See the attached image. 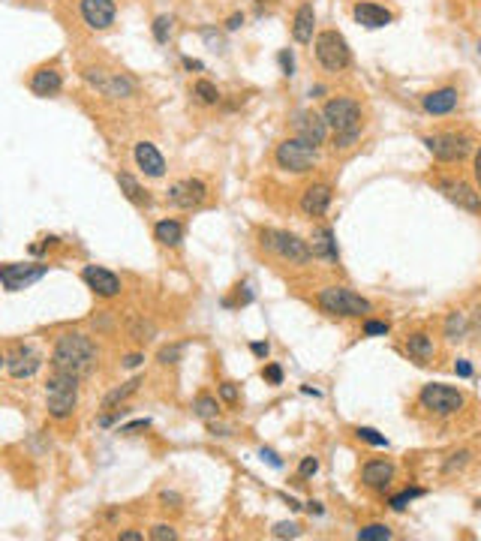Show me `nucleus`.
<instances>
[{
  "label": "nucleus",
  "instance_id": "nucleus-45",
  "mask_svg": "<svg viewBox=\"0 0 481 541\" xmlns=\"http://www.w3.org/2000/svg\"><path fill=\"white\" fill-rule=\"evenodd\" d=\"M466 460H469V451H457V454H451V457L445 460V476H451V472L460 469V466H466Z\"/></svg>",
  "mask_w": 481,
  "mask_h": 541
},
{
  "label": "nucleus",
  "instance_id": "nucleus-54",
  "mask_svg": "<svg viewBox=\"0 0 481 541\" xmlns=\"http://www.w3.org/2000/svg\"><path fill=\"white\" fill-rule=\"evenodd\" d=\"M121 541H142V533H136V529H127V533H121Z\"/></svg>",
  "mask_w": 481,
  "mask_h": 541
},
{
  "label": "nucleus",
  "instance_id": "nucleus-3",
  "mask_svg": "<svg viewBox=\"0 0 481 541\" xmlns=\"http://www.w3.org/2000/svg\"><path fill=\"white\" fill-rule=\"evenodd\" d=\"M316 304H319L322 313H328V316H340V319H358V316H367V313L373 310L367 298L355 295V292L346 289V286L322 289L319 295H316Z\"/></svg>",
  "mask_w": 481,
  "mask_h": 541
},
{
  "label": "nucleus",
  "instance_id": "nucleus-39",
  "mask_svg": "<svg viewBox=\"0 0 481 541\" xmlns=\"http://www.w3.org/2000/svg\"><path fill=\"white\" fill-rule=\"evenodd\" d=\"M181 352H184V346H181V343L162 346L160 355H157V361H160V364H178V361H181Z\"/></svg>",
  "mask_w": 481,
  "mask_h": 541
},
{
  "label": "nucleus",
  "instance_id": "nucleus-13",
  "mask_svg": "<svg viewBox=\"0 0 481 541\" xmlns=\"http://www.w3.org/2000/svg\"><path fill=\"white\" fill-rule=\"evenodd\" d=\"M205 196H208V187L201 184L199 178H190V180H178V184H171L169 187V205H175V207H184V211H190V207H199L201 202H205Z\"/></svg>",
  "mask_w": 481,
  "mask_h": 541
},
{
  "label": "nucleus",
  "instance_id": "nucleus-12",
  "mask_svg": "<svg viewBox=\"0 0 481 541\" xmlns=\"http://www.w3.org/2000/svg\"><path fill=\"white\" fill-rule=\"evenodd\" d=\"M436 189L448 198V202H455L457 207H464V211H473V214L481 211V193H475L466 180H460V178H439Z\"/></svg>",
  "mask_w": 481,
  "mask_h": 541
},
{
  "label": "nucleus",
  "instance_id": "nucleus-11",
  "mask_svg": "<svg viewBox=\"0 0 481 541\" xmlns=\"http://www.w3.org/2000/svg\"><path fill=\"white\" fill-rule=\"evenodd\" d=\"M425 148L433 154V159L439 163H460L469 150H473V141L466 136H457V132H439V136H427Z\"/></svg>",
  "mask_w": 481,
  "mask_h": 541
},
{
  "label": "nucleus",
  "instance_id": "nucleus-6",
  "mask_svg": "<svg viewBox=\"0 0 481 541\" xmlns=\"http://www.w3.org/2000/svg\"><path fill=\"white\" fill-rule=\"evenodd\" d=\"M418 403H421V409H427L430 415H439V418H448V415H455L464 409V403H466V397L457 391V388H451V385H442V382H430L421 388V394H418Z\"/></svg>",
  "mask_w": 481,
  "mask_h": 541
},
{
  "label": "nucleus",
  "instance_id": "nucleus-21",
  "mask_svg": "<svg viewBox=\"0 0 481 541\" xmlns=\"http://www.w3.org/2000/svg\"><path fill=\"white\" fill-rule=\"evenodd\" d=\"M352 15H355V22L364 24V27H370V31H376V27L391 24V18H394L385 6L370 3V0H358V3L352 6Z\"/></svg>",
  "mask_w": 481,
  "mask_h": 541
},
{
  "label": "nucleus",
  "instance_id": "nucleus-17",
  "mask_svg": "<svg viewBox=\"0 0 481 541\" xmlns=\"http://www.w3.org/2000/svg\"><path fill=\"white\" fill-rule=\"evenodd\" d=\"M295 132L298 139H304L307 145H322L325 139H328V123H325L322 115H316V111H298L295 118Z\"/></svg>",
  "mask_w": 481,
  "mask_h": 541
},
{
  "label": "nucleus",
  "instance_id": "nucleus-60",
  "mask_svg": "<svg viewBox=\"0 0 481 541\" xmlns=\"http://www.w3.org/2000/svg\"><path fill=\"white\" fill-rule=\"evenodd\" d=\"M301 391H304V394H313V397H322V391H319V388H310V385H304Z\"/></svg>",
  "mask_w": 481,
  "mask_h": 541
},
{
  "label": "nucleus",
  "instance_id": "nucleus-2",
  "mask_svg": "<svg viewBox=\"0 0 481 541\" xmlns=\"http://www.w3.org/2000/svg\"><path fill=\"white\" fill-rule=\"evenodd\" d=\"M79 406V376L54 370L45 382V409L54 421H66Z\"/></svg>",
  "mask_w": 481,
  "mask_h": 541
},
{
  "label": "nucleus",
  "instance_id": "nucleus-15",
  "mask_svg": "<svg viewBox=\"0 0 481 541\" xmlns=\"http://www.w3.org/2000/svg\"><path fill=\"white\" fill-rule=\"evenodd\" d=\"M82 18L91 31H105V27L114 24V15H118V3L114 0H82L79 3Z\"/></svg>",
  "mask_w": 481,
  "mask_h": 541
},
{
  "label": "nucleus",
  "instance_id": "nucleus-9",
  "mask_svg": "<svg viewBox=\"0 0 481 541\" xmlns=\"http://www.w3.org/2000/svg\"><path fill=\"white\" fill-rule=\"evenodd\" d=\"M48 274V265L40 262H9L0 265V286L6 292H22L27 286H33L36 280H43Z\"/></svg>",
  "mask_w": 481,
  "mask_h": 541
},
{
  "label": "nucleus",
  "instance_id": "nucleus-34",
  "mask_svg": "<svg viewBox=\"0 0 481 541\" xmlns=\"http://www.w3.org/2000/svg\"><path fill=\"white\" fill-rule=\"evenodd\" d=\"M391 538V529L385 524H367L358 529V541H388Z\"/></svg>",
  "mask_w": 481,
  "mask_h": 541
},
{
  "label": "nucleus",
  "instance_id": "nucleus-20",
  "mask_svg": "<svg viewBox=\"0 0 481 541\" xmlns=\"http://www.w3.org/2000/svg\"><path fill=\"white\" fill-rule=\"evenodd\" d=\"M394 478V463L388 460H367L361 466V484L370 490H385Z\"/></svg>",
  "mask_w": 481,
  "mask_h": 541
},
{
  "label": "nucleus",
  "instance_id": "nucleus-43",
  "mask_svg": "<svg viewBox=\"0 0 481 541\" xmlns=\"http://www.w3.org/2000/svg\"><path fill=\"white\" fill-rule=\"evenodd\" d=\"M151 538L153 541H175L178 533H175V526H169V524H157L151 529Z\"/></svg>",
  "mask_w": 481,
  "mask_h": 541
},
{
  "label": "nucleus",
  "instance_id": "nucleus-1",
  "mask_svg": "<svg viewBox=\"0 0 481 541\" xmlns=\"http://www.w3.org/2000/svg\"><path fill=\"white\" fill-rule=\"evenodd\" d=\"M96 361V346L88 334H79V331H66L54 340L52 349V370H61V373H72V376H84L93 370Z\"/></svg>",
  "mask_w": 481,
  "mask_h": 541
},
{
  "label": "nucleus",
  "instance_id": "nucleus-58",
  "mask_svg": "<svg viewBox=\"0 0 481 541\" xmlns=\"http://www.w3.org/2000/svg\"><path fill=\"white\" fill-rule=\"evenodd\" d=\"M162 502H181L178 493H169V490H162Z\"/></svg>",
  "mask_w": 481,
  "mask_h": 541
},
{
  "label": "nucleus",
  "instance_id": "nucleus-64",
  "mask_svg": "<svg viewBox=\"0 0 481 541\" xmlns=\"http://www.w3.org/2000/svg\"><path fill=\"white\" fill-rule=\"evenodd\" d=\"M478 52H481V42H478Z\"/></svg>",
  "mask_w": 481,
  "mask_h": 541
},
{
  "label": "nucleus",
  "instance_id": "nucleus-36",
  "mask_svg": "<svg viewBox=\"0 0 481 541\" xmlns=\"http://www.w3.org/2000/svg\"><path fill=\"white\" fill-rule=\"evenodd\" d=\"M355 436H358L361 442H367V445H376V448H388V439H385L379 430H373V427H358Z\"/></svg>",
  "mask_w": 481,
  "mask_h": 541
},
{
  "label": "nucleus",
  "instance_id": "nucleus-50",
  "mask_svg": "<svg viewBox=\"0 0 481 541\" xmlns=\"http://www.w3.org/2000/svg\"><path fill=\"white\" fill-rule=\"evenodd\" d=\"M262 460H268V463H271V466H274V469H280V466H283V460H280V457H277V454H274L271 448H262Z\"/></svg>",
  "mask_w": 481,
  "mask_h": 541
},
{
  "label": "nucleus",
  "instance_id": "nucleus-8",
  "mask_svg": "<svg viewBox=\"0 0 481 541\" xmlns=\"http://www.w3.org/2000/svg\"><path fill=\"white\" fill-rule=\"evenodd\" d=\"M322 118L328 123L331 132H346V130H361V106L352 97H334L325 102Z\"/></svg>",
  "mask_w": 481,
  "mask_h": 541
},
{
  "label": "nucleus",
  "instance_id": "nucleus-46",
  "mask_svg": "<svg viewBox=\"0 0 481 541\" xmlns=\"http://www.w3.org/2000/svg\"><path fill=\"white\" fill-rule=\"evenodd\" d=\"M277 61H280L283 75H295V54H292V49H283L280 54H277Z\"/></svg>",
  "mask_w": 481,
  "mask_h": 541
},
{
  "label": "nucleus",
  "instance_id": "nucleus-47",
  "mask_svg": "<svg viewBox=\"0 0 481 541\" xmlns=\"http://www.w3.org/2000/svg\"><path fill=\"white\" fill-rule=\"evenodd\" d=\"M298 472H301V478L316 476V472H319V460H316V457H304L301 466H298Z\"/></svg>",
  "mask_w": 481,
  "mask_h": 541
},
{
  "label": "nucleus",
  "instance_id": "nucleus-49",
  "mask_svg": "<svg viewBox=\"0 0 481 541\" xmlns=\"http://www.w3.org/2000/svg\"><path fill=\"white\" fill-rule=\"evenodd\" d=\"M455 373H457V376H464V379H466V376H473V364H469V361H464V358H460L457 364H455Z\"/></svg>",
  "mask_w": 481,
  "mask_h": 541
},
{
  "label": "nucleus",
  "instance_id": "nucleus-59",
  "mask_svg": "<svg viewBox=\"0 0 481 541\" xmlns=\"http://www.w3.org/2000/svg\"><path fill=\"white\" fill-rule=\"evenodd\" d=\"M184 66H187V70H196V72L201 70V63H199V61H192V58H184Z\"/></svg>",
  "mask_w": 481,
  "mask_h": 541
},
{
  "label": "nucleus",
  "instance_id": "nucleus-53",
  "mask_svg": "<svg viewBox=\"0 0 481 541\" xmlns=\"http://www.w3.org/2000/svg\"><path fill=\"white\" fill-rule=\"evenodd\" d=\"M201 36L208 40L211 49H220V36H214V31H201Z\"/></svg>",
  "mask_w": 481,
  "mask_h": 541
},
{
  "label": "nucleus",
  "instance_id": "nucleus-38",
  "mask_svg": "<svg viewBox=\"0 0 481 541\" xmlns=\"http://www.w3.org/2000/svg\"><path fill=\"white\" fill-rule=\"evenodd\" d=\"M169 33H171V18L169 15H157V18H153V40H157V42H169Z\"/></svg>",
  "mask_w": 481,
  "mask_h": 541
},
{
  "label": "nucleus",
  "instance_id": "nucleus-41",
  "mask_svg": "<svg viewBox=\"0 0 481 541\" xmlns=\"http://www.w3.org/2000/svg\"><path fill=\"white\" fill-rule=\"evenodd\" d=\"M262 379L268 385H283V367L280 364H265L262 367Z\"/></svg>",
  "mask_w": 481,
  "mask_h": 541
},
{
  "label": "nucleus",
  "instance_id": "nucleus-25",
  "mask_svg": "<svg viewBox=\"0 0 481 541\" xmlns=\"http://www.w3.org/2000/svg\"><path fill=\"white\" fill-rule=\"evenodd\" d=\"M310 253H313V259H322V262H337V259H340L334 232L325 229V226H319V229L313 232V238H310Z\"/></svg>",
  "mask_w": 481,
  "mask_h": 541
},
{
  "label": "nucleus",
  "instance_id": "nucleus-22",
  "mask_svg": "<svg viewBox=\"0 0 481 541\" xmlns=\"http://www.w3.org/2000/svg\"><path fill=\"white\" fill-rule=\"evenodd\" d=\"M328 205H331V187L328 184H313V187L304 189L301 211L307 217H322L325 211H328Z\"/></svg>",
  "mask_w": 481,
  "mask_h": 541
},
{
  "label": "nucleus",
  "instance_id": "nucleus-57",
  "mask_svg": "<svg viewBox=\"0 0 481 541\" xmlns=\"http://www.w3.org/2000/svg\"><path fill=\"white\" fill-rule=\"evenodd\" d=\"M307 508H310V515H322V502H307Z\"/></svg>",
  "mask_w": 481,
  "mask_h": 541
},
{
  "label": "nucleus",
  "instance_id": "nucleus-5",
  "mask_svg": "<svg viewBox=\"0 0 481 541\" xmlns=\"http://www.w3.org/2000/svg\"><path fill=\"white\" fill-rule=\"evenodd\" d=\"M274 159L283 172H292V175H304V172H313V166L319 163V154H316L313 145H307L304 139H286L277 145L274 150Z\"/></svg>",
  "mask_w": 481,
  "mask_h": 541
},
{
  "label": "nucleus",
  "instance_id": "nucleus-35",
  "mask_svg": "<svg viewBox=\"0 0 481 541\" xmlns=\"http://www.w3.org/2000/svg\"><path fill=\"white\" fill-rule=\"evenodd\" d=\"M418 496H425V490H421V487H406L403 493H397V496H391V502H388V505H391L394 511H403V508H406L412 499H418Z\"/></svg>",
  "mask_w": 481,
  "mask_h": 541
},
{
  "label": "nucleus",
  "instance_id": "nucleus-26",
  "mask_svg": "<svg viewBox=\"0 0 481 541\" xmlns=\"http://www.w3.org/2000/svg\"><path fill=\"white\" fill-rule=\"evenodd\" d=\"M406 352L412 361H418V364H427V361L433 358V352H436V346H433V337L425 334V331H415V334H409L406 337Z\"/></svg>",
  "mask_w": 481,
  "mask_h": 541
},
{
  "label": "nucleus",
  "instance_id": "nucleus-7",
  "mask_svg": "<svg viewBox=\"0 0 481 541\" xmlns=\"http://www.w3.org/2000/svg\"><path fill=\"white\" fill-rule=\"evenodd\" d=\"M313 49H316V61H319L328 72H340L352 61L349 42H346V36L337 33V31H322L319 36H316Z\"/></svg>",
  "mask_w": 481,
  "mask_h": 541
},
{
  "label": "nucleus",
  "instance_id": "nucleus-29",
  "mask_svg": "<svg viewBox=\"0 0 481 541\" xmlns=\"http://www.w3.org/2000/svg\"><path fill=\"white\" fill-rule=\"evenodd\" d=\"M153 238H157L162 246H178L184 241V226L178 220H160L153 226Z\"/></svg>",
  "mask_w": 481,
  "mask_h": 541
},
{
  "label": "nucleus",
  "instance_id": "nucleus-55",
  "mask_svg": "<svg viewBox=\"0 0 481 541\" xmlns=\"http://www.w3.org/2000/svg\"><path fill=\"white\" fill-rule=\"evenodd\" d=\"M250 349H253V355H259V358H265V355H268V343H253Z\"/></svg>",
  "mask_w": 481,
  "mask_h": 541
},
{
  "label": "nucleus",
  "instance_id": "nucleus-48",
  "mask_svg": "<svg viewBox=\"0 0 481 541\" xmlns=\"http://www.w3.org/2000/svg\"><path fill=\"white\" fill-rule=\"evenodd\" d=\"M148 427H151L148 418H139V421H132V424H127V427H121V433H123V436H132V433H139V430H148Z\"/></svg>",
  "mask_w": 481,
  "mask_h": 541
},
{
  "label": "nucleus",
  "instance_id": "nucleus-33",
  "mask_svg": "<svg viewBox=\"0 0 481 541\" xmlns=\"http://www.w3.org/2000/svg\"><path fill=\"white\" fill-rule=\"evenodd\" d=\"M464 334H466V316H464V313H448L445 337L448 340H464Z\"/></svg>",
  "mask_w": 481,
  "mask_h": 541
},
{
  "label": "nucleus",
  "instance_id": "nucleus-16",
  "mask_svg": "<svg viewBox=\"0 0 481 541\" xmlns=\"http://www.w3.org/2000/svg\"><path fill=\"white\" fill-rule=\"evenodd\" d=\"M82 280L88 283V286H91L100 298H114V295H121V289H123L118 274H112L109 268H100V265H84Z\"/></svg>",
  "mask_w": 481,
  "mask_h": 541
},
{
  "label": "nucleus",
  "instance_id": "nucleus-63",
  "mask_svg": "<svg viewBox=\"0 0 481 541\" xmlns=\"http://www.w3.org/2000/svg\"><path fill=\"white\" fill-rule=\"evenodd\" d=\"M259 3H271V0H259Z\"/></svg>",
  "mask_w": 481,
  "mask_h": 541
},
{
  "label": "nucleus",
  "instance_id": "nucleus-40",
  "mask_svg": "<svg viewBox=\"0 0 481 541\" xmlns=\"http://www.w3.org/2000/svg\"><path fill=\"white\" fill-rule=\"evenodd\" d=\"M217 391H220V400L229 403V406H235V403L240 400V391H238V385H235V382H223V385L217 388Z\"/></svg>",
  "mask_w": 481,
  "mask_h": 541
},
{
  "label": "nucleus",
  "instance_id": "nucleus-56",
  "mask_svg": "<svg viewBox=\"0 0 481 541\" xmlns=\"http://www.w3.org/2000/svg\"><path fill=\"white\" fill-rule=\"evenodd\" d=\"M475 180H478V189H481V148L475 154Z\"/></svg>",
  "mask_w": 481,
  "mask_h": 541
},
{
  "label": "nucleus",
  "instance_id": "nucleus-30",
  "mask_svg": "<svg viewBox=\"0 0 481 541\" xmlns=\"http://www.w3.org/2000/svg\"><path fill=\"white\" fill-rule=\"evenodd\" d=\"M127 331H130V337L136 340V343H151L153 337H157V328H153V322L148 319H142V316H130L127 319Z\"/></svg>",
  "mask_w": 481,
  "mask_h": 541
},
{
  "label": "nucleus",
  "instance_id": "nucleus-31",
  "mask_svg": "<svg viewBox=\"0 0 481 541\" xmlns=\"http://www.w3.org/2000/svg\"><path fill=\"white\" fill-rule=\"evenodd\" d=\"M192 412H196V418H201V421H214L220 415V400L211 394H199L196 400H192Z\"/></svg>",
  "mask_w": 481,
  "mask_h": 541
},
{
  "label": "nucleus",
  "instance_id": "nucleus-61",
  "mask_svg": "<svg viewBox=\"0 0 481 541\" xmlns=\"http://www.w3.org/2000/svg\"><path fill=\"white\" fill-rule=\"evenodd\" d=\"M3 367H6V358H3V355H0V370H3Z\"/></svg>",
  "mask_w": 481,
  "mask_h": 541
},
{
  "label": "nucleus",
  "instance_id": "nucleus-44",
  "mask_svg": "<svg viewBox=\"0 0 481 541\" xmlns=\"http://www.w3.org/2000/svg\"><path fill=\"white\" fill-rule=\"evenodd\" d=\"M388 331H391L388 322H373V319L364 322V337H385Z\"/></svg>",
  "mask_w": 481,
  "mask_h": 541
},
{
  "label": "nucleus",
  "instance_id": "nucleus-18",
  "mask_svg": "<svg viewBox=\"0 0 481 541\" xmlns=\"http://www.w3.org/2000/svg\"><path fill=\"white\" fill-rule=\"evenodd\" d=\"M132 157H136V166L148 178H162V175H166V159H162L157 145H151V141H139V145L132 148Z\"/></svg>",
  "mask_w": 481,
  "mask_h": 541
},
{
  "label": "nucleus",
  "instance_id": "nucleus-23",
  "mask_svg": "<svg viewBox=\"0 0 481 541\" xmlns=\"http://www.w3.org/2000/svg\"><path fill=\"white\" fill-rule=\"evenodd\" d=\"M421 106H425L427 115H451V111L457 109V91L455 88H439L427 93L425 100H421Z\"/></svg>",
  "mask_w": 481,
  "mask_h": 541
},
{
  "label": "nucleus",
  "instance_id": "nucleus-37",
  "mask_svg": "<svg viewBox=\"0 0 481 541\" xmlns=\"http://www.w3.org/2000/svg\"><path fill=\"white\" fill-rule=\"evenodd\" d=\"M361 136V130H346V132H334V139H331V145L334 150H349L355 141H358Z\"/></svg>",
  "mask_w": 481,
  "mask_h": 541
},
{
  "label": "nucleus",
  "instance_id": "nucleus-19",
  "mask_svg": "<svg viewBox=\"0 0 481 541\" xmlns=\"http://www.w3.org/2000/svg\"><path fill=\"white\" fill-rule=\"evenodd\" d=\"M61 88H63V75L57 72L54 66H40V70L31 75V91L36 93V97H43V100L57 97Z\"/></svg>",
  "mask_w": 481,
  "mask_h": 541
},
{
  "label": "nucleus",
  "instance_id": "nucleus-51",
  "mask_svg": "<svg viewBox=\"0 0 481 541\" xmlns=\"http://www.w3.org/2000/svg\"><path fill=\"white\" fill-rule=\"evenodd\" d=\"M142 361H144V358H142L139 352H132V355H127V358H123V367H127V370H136V367L142 364Z\"/></svg>",
  "mask_w": 481,
  "mask_h": 541
},
{
  "label": "nucleus",
  "instance_id": "nucleus-10",
  "mask_svg": "<svg viewBox=\"0 0 481 541\" xmlns=\"http://www.w3.org/2000/svg\"><path fill=\"white\" fill-rule=\"evenodd\" d=\"M84 79H88L102 97L109 100H130L136 97V81L130 79L127 72H105V70H84Z\"/></svg>",
  "mask_w": 481,
  "mask_h": 541
},
{
  "label": "nucleus",
  "instance_id": "nucleus-62",
  "mask_svg": "<svg viewBox=\"0 0 481 541\" xmlns=\"http://www.w3.org/2000/svg\"><path fill=\"white\" fill-rule=\"evenodd\" d=\"M475 319H478V325H481V310H478V316H475Z\"/></svg>",
  "mask_w": 481,
  "mask_h": 541
},
{
  "label": "nucleus",
  "instance_id": "nucleus-28",
  "mask_svg": "<svg viewBox=\"0 0 481 541\" xmlns=\"http://www.w3.org/2000/svg\"><path fill=\"white\" fill-rule=\"evenodd\" d=\"M139 385H142V376H132L130 382H123L121 388H114V391H109V394L102 397V409H105V412H112V409H118V406H123L132 394L139 391Z\"/></svg>",
  "mask_w": 481,
  "mask_h": 541
},
{
  "label": "nucleus",
  "instance_id": "nucleus-24",
  "mask_svg": "<svg viewBox=\"0 0 481 541\" xmlns=\"http://www.w3.org/2000/svg\"><path fill=\"white\" fill-rule=\"evenodd\" d=\"M313 31H316V13H313L310 3H301V6H298V13H295V18H292V36H295V42L310 45L313 42Z\"/></svg>",
  "mask_w": 481,
  "mask_h": 541
},
{
  "label": "nucleus",
  "instance_id": "nucleus-42",
  "mask_svg": "<svg viewBox=\"0 0 481 541\" xmlns=\"http://www.w3.org/2000/svg\"><path fill=\"white\" fill-rule=\"evenodd\" d=\"M271 535L274 538H298V535H301V526H298V524H274Z\"/></svg>",
  "mask_w": 481,
  "mask_h": 541
},
{
  "label": "nucleus",
  "instance_id": "nucleus-32",
  "mask_svg": "<svg viewBox=\"0 0 481 541\" xmlns=\"http://www.w3.org/2000/svg\"><path fill=\"white\" fill-rule=\"evenodd\" d=\"M192 97H196L201 106H217V102H220V91H217V84L199 79L196 84H192Z\"/></svg>",
  "mask_w": 481,
  "mask_h": 541
},
{
  "label": "nucleus",
  "instance_id": "nucleus-27",
  "mask_svg": "<svg viewBox=\"0 0 481 541\" xmlns=\"http://www.w3.org/2000/svg\"><path fill=\"white\" fill-rule=\"evenodd\" d=\"M118 187H121V193L127 196L132 205H139V207H148V205H151L148 189H142V184H139V180L132 178L130 172H118Z\"/></svg>",
  "mask_w": 481,
  "mask_h": 541
},
{
  "label": "nucleus",
  "instance_id": "nucleus-14",
  "mask_svg": "<svg viewBox=\"0 0 481 541\" xmlns=\"http://www.w3.org/2000/svg\"><path fill=\"white\" fill-rule=\"evenodd\" d=\"M40 367H43L40 352H36L33 346H27V343L15 346L13 352L6 355V370H9V376L13 379H31Z\"/></svg>",
  "mask_w": 481,
  "mask_h": 541
},
{
  "label": "nucleus",
  "instance_id": "nucleus-52",
  "mask_svg": "<svg viewBox=\"0 0 481 541\" xmlns=\"http://www.w3.org/2000/svg\"><path fill=\"white\" fill-rule=\"evenodd\" d=\"M244 24V15L235 13V15H229V22H226V31H238V27Z\"/></svg>",
  "mask_w": 481,
  "mask_h": 541
},
{
  "label": "nucleus",
  "instance_id": "nucleus-4",
  "mask_svg": "<svg viewBox=\"0 0 481 541\" xmlns=\"http://www.w3.org/2000/svg\"><path fill=\"white\" fill-rule=\"evenodd\" d=\"M262 246L265 250H271L274 256H280L283 262L289 265H307L313 262V253H310V244L301 241L298 235L292 232H280V229H265L262 235Z\"/></svg>",
  "mask_w": 481,
  "mask_h": 541
}]
</instances>
